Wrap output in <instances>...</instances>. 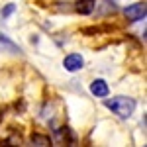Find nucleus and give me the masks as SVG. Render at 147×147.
<instances>
[{"label":"nucleus","mask_w":147,"mask_h":147,"mask_svg":"<svg viewBox=\"0 0 147 147\" xmlns=\"http://www.w3.org/2000/svg\"><path fill=\"white\" fill-rule=\"evenodd\" d=\"M145 14H147V8H145V2H136L131 6L125 8V18L129 22H139V20H145Z\"/></svg>","instance_id":"2"},{"label":"nucleus","mask_w":147,"mask_h":147,"mask_svg":"<svg viewBox=\"0 0 147 147\" xmlns=\"http://www.w3.org/2000/svg\"><path fill=\"white\" fill-rule=\"evenodd\" d=\"M94 8H96V0H79V2L75 4V10L79 12V14H82V16L92 14Z\"/></svg>","instance_id":"6"},{"label":"nucleus","mask_w":147,"mask_h":147,"mask_svg":"<svg viewBox=\"0 0 147 147\" xmlns=\"http://www.w3.org/2000/svg\"><path fill=\"white\" fill-rule=\"evenodd\" d=\"M84 65V59L79 55V53H71V55L65 57V61H63V67L67 69L69 73H75V71H80Z\"/></svg>","instance_id":"4"},{"label":"nucleus","mask_w":147,"mask_h":147,"mask_svg":"<svg viewBox=\"0 0 147 147\" xmlns=\"http://www.w3.org/2000/svg\"><path fill=\"white\" fill-rule=\"evenodd\" d=\"M0 53H10V55H22V47L18 43H14L8 35L0 34Z\"/></svg>","instance_id":"3"},{"label":"nucleus","mask_w":147,"mask_h":147,"mask_svg":"<svg viewBox=\"0 0 147 147\" xmlns=\"http://www.w3.org/2000/svg\"><path fill=\"white\" fill-rule=\"evenodd\" d=\"M106 108L112 110L114 114H118L120 118H129L134 110H136V100L127 98V96H114V98H106L104 100Z\"/></svg>","instance_id":"1"},{"label":"nucleus","mask_w":147,"mask_h":147,"mask_svg":"<svg viewBox=\"0 0 147 147\" xmlns=\"http://www.w3.org/2000/svg\"><path fill=\"white\" fill-rule=\"evenodd\" d=\"M32 143H34V145H51V139H49L47 136L34 134V136H32Z\"/></svg>","instance_id":"7"},{"label":"nucleus","mask_w":147,"mask_h":147,"mask_svg":"<svg viewBox=\"0 0 147 147\" xmlns=\"http://www.w3.org/2000/svg\"><path fill=\"white\" fill-rule=\"evenodd\" d=\"M14 10H16V6H14V4H8V6H6V8L2 10V16L6 18V16H10V14H12Z\"/></svg>","instance_id":"8"},{"label":"nucleus","mask_w":147,"mask_h":147,"mask_svg":"<svg viewBox=\"0 0 147 147\" xmlns=\"http://www.w3.org/2000/svg\"><path fill=\"white\" fill-rule=\"evenodd\" d=\"M90 92L94 94V96H98V98H106L108 92H110V88H108L106 80L96 79V80H92V84H90Z\"/></svg>","instance_id":"5"}]
</instances>
